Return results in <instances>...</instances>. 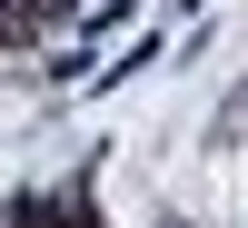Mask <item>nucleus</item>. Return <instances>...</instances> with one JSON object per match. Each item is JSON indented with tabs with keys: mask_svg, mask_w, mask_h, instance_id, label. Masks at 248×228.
Segmentation results:
<instances>
[{
	"mask_svg": "<svg viewBox=\"0 0 248 228\" xmlns=\"http://www.w3.org/2000/svg\"><path fill=\"white\" fill-rule=\"evenodd\" d=\"M90 0H0V40H40V30H70Z\"/></svg>",
	"mask_w": 248,
	"mask_h": 228,
	"instance_id": "f257e3e1",
	"label": "nucleus"
},
{
	"mask_svg": "<svg viewBox=\"0 0 248 228\" xmlns=\"http://www.w3.org/2000/svg\"><path fill=\"white\" fill-rule=\"evenodd\" d=\"M129 20H139V0H90V10H79V50H99V40L129 30Z\"/></svg>",
	"mask_w": 248,
	"mask_h": 228,
	"instance_id": "f03ea898",
	"label": "nucleus"
}]
</instances>
